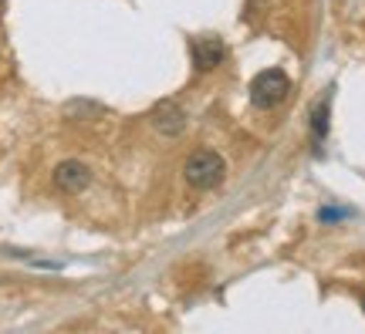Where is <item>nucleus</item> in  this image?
<instances>
[{
	"label": "nucleus",
	"mask_w": 365,
	"mask_h": 334,
	"mask_svg": "<svg viewBox=\"0 0 365 334\" xmlns=\"http://www.w3.org/2000/svg\"><path fill=\"white\" fill-rule=\"evenodd\" d=\"M182 179L196 193H210V189H217L227 179V159L217 149H196L182 162Z\"/></svg>",
	"instance_id": "obj_1"
},
{
	"label": "nucleus",
	"mask_w": 365,
	"mask_h": 334,
	"mask_svg": "<svg viewBox=\"0 0 365 334\" xmlns=\"http://www.w3.org/2000/svg\"><path fill=\"white\" fill-rule=\"evenodd\" d=\"M291 95V78L281 71V68H264L261 75H254L250 81V105L261 108V112H271Z\"/></svg>",
	"instance_id": "obj_2"
},
{
	"label": "nucleus",
	"mask_w": 365,
	"mask_h": 334,
	"mask_svg": "<svg viewBox=\"0 0 365 334\" xmlns=\"http://www.w3.org/2000/svg\"><path fill=\"white\" fill-rule=\"evenodd\" d=\"M51 179H54V189H61L65 196H78L91 186V169L81 159H65V162L54 166Z\"/></svg>",
	"instance_id": "obj_3"
},
{
	"label": "nucleus",
	"mask_w": 365,
	"mask_h": 334,
	"mask_svg": "<svg viewBox=\"0 0 365 334\" xmlns=\"http://www.w3.org/2000/svg\"><path fill=\"white\" fill-rule=\"evenodd\" d=\"M190 58H193V68L203 75V71H213L217 65H223L227 58V44H223L217 34H203V38L190 41Z\"/></svg>",
	"instance_id": "obj_4"
},
{
	"label": "nucleus",
	"mask_w": 365,
	"mask_h": 334,
	"mask_svg": "<svg viewBox=\"0 0 365 334\" xmlns=\"http://www.w3.org/2000/svg\"><path fill=\"white\" fill-rule=\"evenodd\" d=\"M153 125H156V132L176 139V135L186 129V115H182V108L176 102H159L156 112H153Z\"/></svg>",
	"instance_id": "obj_5"
},
{
	"label": "nucleus",
	"mask_w": 365,
	"mask_h": 334,
	"mask_svg": "<svg viewBox=\"0 0 365 334\" xmlns=\"http://www.w3.org/2000/svg\"><path fill=\"white\" fill-rule=\"evenodd\" d=\"M325 129H328V102H322L314 108V142L325 139Z\"/></svg>",
	"instance_id": "obj_6"
},
{
	"label": "nucleus",
	"mask_w": 365,
	"mask_h": 334,
	"mask_svg": "<svg viewBox=\"0 0 365 334\" xmlns=\"http://www.w3.org/2000/svg\"><path fill=\"white\" fill-rule=\"evenodd\" d=\"M362 310H365V294H362Z\"/></svg>",
	"instance_id": "obj_7"
},
{
	"label": "nucleus",
	"mask_w": 365,
	"mask_h": 334,
	"mask_svg": "<svg viewBox=\"0 0 365 334\" xmlns=\"http://www.w3.org/2000/svg\"><path fill=\"white\" fill-rule=\"evenodd\" d=\"M0 4H4V0H0Z\"/></svg>",
	"instance_id": "obj_8"
}]
</instances>
